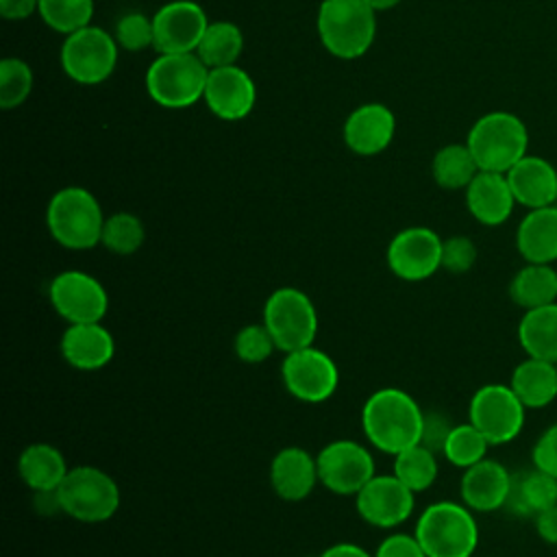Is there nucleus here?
I'll return each mask as SVG.
<instances>
[{"label":"nucleus","instance_id":"nucleus-4","mask_svg":"<svg viewBox=\"0 0 557 557\" xmlns=\"http://www.w3.org/2000/svg\"><path fill=\"white\" fill-rule=\"evenodd\" d=\"M50 237L70 250H89L100 244L104 215L96 196L85 187L59 189L46 209Z\"/></svg>","mask_w":557,"mask_h":557},{"label":"nucleus","instance_id":"nucleus-44","mask_svg":"<svg viewBox=\"0 0 557 557\" xmlns=\"http://www.w3.org/2000/svg\"><path fill=\"white\" fill-rule=\"evenodd\" d=\"M37 4L39 0H0V13L4 20H26Z\"/></svg>","mask_w":557,"mask_h":557},{"label":"nucleus","instance_id":"nucleus-34","mask_svg":"<svg viewBox=\"0 0 557 557\" xmlns=\"http://www.w3.org/2000/svg\"><path fill=\"white\" fill-rule=\"evenodd\" d=\"M487 448H490V442L485 440V435L472 422H461V424H455L453 431L448 433L442 455L446 457L448 463L466 470L479 463L481 459H485Z\"/></svg>","mask_w":557,"mask_h":557},{"label":"nucleus","instance_id":"nucleus-21","mask_svg":"<svg viewBox=\"0 0 557 557\" xmlns=\"http://www.w3.org/2000/svg\"><path fill=\"white\" fill-rule=\"evenodd\" d=\"M394 131V113L381 102H368L348 115L344 124V141L355 154L372 157L389 146Z\"/></svg>","mask_w":557,"mask_h":557},{"label":"nucleus","instance_id":"nucleus-8","mask_svg":"<svg viewBox=\"0 0 557 557\" xmlns=\"http://www.w3.org/2000/svg\"><path fill=\"white\" fill-rule=\"evenodd\" d=\"M261 322L281 352L311 346L318 335V311L313 300L298 287L274 289L263 305Z\"/></svg>","mask_w":557,"mask_h":557},{"label":"nucleus","instance_id":"nucleus-30","mask_svg":"<svg viewBox=\"0 0 557 557\" xmlns=\"http://www.w3.org/2000/svg\"><path fill=\"white\" fill-rule=\"evenodd\" d=\"M244 50V35L242 30L231 24V22H209L196 54L202 59V63L213 70V67H224V65H235Z\"/></svg>","mask_w":557,"mask_h":557},{"label":"nucleus","instance_id":"nucleus-11","mask_svg":"<svg viewBox=\"0 0 557 557\" xmlns=\"http://www.w3.org/2000/svg\"><path fill=\"white\" fill-rule=\"evenodd\" d=\"M117 63V41L98 26H85L65 37L61 46L63 72L81 85H98Z\"/></svg>","mask_w":557,"mask_h":557},{"label":"nucleus","instance_id":"nucleus-46","mask_svg":"<svg viewBox=\"0 0 557 557\" xmlns=\"http://www.w3.org/2000/svg\"><path fill=\"white\" fill-rule=\"evenodd\" d=\"M374 11H385V9H392L396 7L400 0H366Z\"/></svg>","mask_w":557,"mask_h":557},{"label":"nucleus","instance_id":"nucleus-19","mask_svg":"<svg viewBox=\"0 0 557 557\" xmlns=\"http://www.w3.org/2000/svg\"><path fill=\"white\" fill-rule=\"evenodd\" d=\"M59 350L67 366L83 372H94L113 359L115 339L102 322L67 324L61 335Z\"/></svg>","mask_w":557,"mask_h":557},{"label":"nucleus","instance_id":"nucleus-10","mask_svg":"<svg viewBox=\"0 0 557 557\" xmlns=\"http://www.w3.org/2000/svg\"><path fill=\"white\" fill-rule=\"evenodd\" d=\"M281 379L289 396L300 403H324L339 385L337 363L322 348L305 346L285 352L281 363Z\"/></svg>","mask_w":557,"mask_h":557},{"label":"nucleus","instance_id":"nucleus-3","mask_svg":"<svg viewBox=\"0 0 557 557\" xmlns=\"http://www.w3.org/2000/svg\"><path fill=\"white\" fill-rule=\"evenodd\" d=\"M466 144L479 170L505 174L529 154V128L516 113L490 111L472 124Z\"/></svg>","mask_w":557,"mask_h":557},{"label":"nucleus","instance_id":"nucleus-17","mask_svg":"<svg viewBox=\"0 0 557 557\" xmlns=\"http://www.w3.org/2000/svg\"><path fill=\"white\" fill-rule=\"evenodd\" d=\"M202 98L213 115L226 122H235L252 111L257 89L246 70L237 65H224L209 70Z\"/></svg>","mask_w":557,"mask_h":557},{"label":"nucleus","instance_id":"nucleus-31","mask_svg":"<svg viewBox=\"0 0 557 557\" xmlns=\"http://www.w3.org/2000/svg\"><path fill=\"white\" fill-rule=\"evenodd\" d=\"M433 178L444 189H466L479 174V165L468 144H448L437 150L431 163Z\"/></svg>","mask_w":557,"mask_h":557},{"label":"nucleus","instance_id":"nucleus-28","mask_svg":"<svg viewBox=\"0 0 557 557\" xmlns=\"http://www.w3.org/2000/svg\"><path fill=\"white\" fill-rule=\"evenodd\" d=\"M509 298L524 311L557 302V270L550 263H524L509 281Z\"/></svg>","mask_w":557,"mask_h":557},{"label":"nucleus","instance_id":"nucleus-2","mask_svg":"<svg viewBox=\"0 0 557 557\" xmlns=\"http://www.w3.org/2000/svg\"><path fill=\"white\" fill-rule=\"evenodd\" d=\"M413 535L426 557H472L479 546L474 511L453 500H437L424 507Z\"/></svg>","mask_w":557,"mask_h":557},{"label":"nucleus","instance_id":"nucleus-25","mask_svg":"<svg viewBox=\"0 0 557 557\" xmlns=\"http://www.w3.org/2000/svg\"><path fill=\"white\" fill-rule=\"evenodd\" d=\"M67 470L63 453L48 442L28 444L17 457V474L33 494L57 492Z\"/></svg>","mask_w":557,"mask_h":557},{"label":"nucleus","instance_id":"nucleus-42","mask_svg":"<svg viewBox=\"0 0 557 557\" xmlns=\"http://www.w3.org/2000/svg\"><path fill=\"white\" fill-rule=\"evenodd\" d=\"M374 557H426L416 535L409 533H389L381 540L374 550Z\"/></svg>","mask_w":557,"mask_h":557},{"label":"nucleus","instance_id":"nucleus-5","mask_svg":"<svg viewBox=\"0 0 557 557\" xmlns=\"http://www.w3.org/2000/svg\"><path fill=\"white\" fill-rule=\"evenodd\" d=\"M54 496L61 513L87 524L113 518L122 500L115 479L96 466L70 468Z\"/></svg>","mask_w":557,"mask_h":557},{"label":"nucleus","instance_id":"nucleus-1","mask_svg":"<svg viewBox=\"0 0 557 557\" xmlns=\"http://www.w3.org/2000/svg\"><path fill=\"white\" fill-rule=\"evenodd\" d=\"M424 411L418 400L400 387L372 392L361 407V429L366 440L387 455L420 444Z\"/></svg>","mask_w":557,"mask_h":557},{"label":"nucleus","instance_id":"nucleus-13","mask_svg":"<svg viewBox=\"0 0 557 557\" xmlns=\"http://www.w3.org/2000/svg\"><path fill=\"white\" fill-rule=\"evenodd\" d=\"M320 483L337 496H355L374 474L372 453L355 440H333L315 455Z\"/></svg>","mask_w":557,"mask_h":557},{"label":"nucleus","instance_id":"nucleus-36","mask_svg":"<svg viewBox=\"0 0 557 557\" xmlns=\"http://www.w3.org/2000/svg\"><path fill=\"white\" fill-rule=\"evenodd\" d=\"M33 87L30 67L15 57H7L0 61V107L15 109L20 107Z\"/></svg>","mask_w":557,"mask_h":557},{"label":"nucleus","instance_id":"nucleus-27","mask_svg":"<svg viewBox=\"0 0 557 557\" xmlns=\"http://www.w3.org/2000/svg\"><path fill=\"white\" fill-rule=\"evenodd\" d=\"M509 387L527 409H542L557 398V366L527 357L513 368Z\"/></svg>","mask_w":557,"mask_h":557},{"label":"nucleus","instance_id":"nucleus-33","mask_svg":"<svg viewBox=\"0 0 557 557\" xmlns=\"http://www.w3.org/2000/svg\"><path fill=\"white\" fill-rule=\"evenodd\" d=\"M144 239H146V228H144V222L135 213L117 211V213H111L109 218H104L100 244L109 252L128 257L141 248Z\"/></svg>","mask_w":557,"mask_h":557},{"label":"nucleus","instance_id":"nucleus-14","mask_svg":"<svg viewBox=\"0 0 557 557\" xmlns=\"http://www.w3.org/2000/svg\"><path fill=\"white\" fill-rule=\"evenodd\" d=\"M442 242L444 239L426 226L403 228L387 246V268L400 281H426L442 270Z\"/></svg>","mask_w":557,"mask_h":557},{"label":"nucleus","instance_id":"nucleus-38","mask_svg":"<svg viewBox=\"0 0 557 557\" xmlns=\"http://www.w3.org/2000/svg\"><path fill=\"white\" fill-rule=\"evenodd\" d=\"M115 41L128 52L144 50L154 44V26L152 17L144 13H126L115 24Z\"/></svg>","mask_w":557,"mask_h":557},{"label":"nucleus","instance_id":"nucleus-24","mask_svg":"<svg viewBox=\"0 0 557 557\" xmlns=\"http://www.w3.org/2000/svg\"><path fill=\"white\" fill-rule=\"evenodd\" d=\"M516 248L527 263L557 261V205L527 211L516 228Z\"/></svg>","mask_w":557,"mask_h":557},{"label":"nucleus","instance_id":"nucleus-47","mask_svg":"<svg viewBox=\"0 0 557 557\" xmlns=\"http://www.w3.org/2000/svg\"><path fill=\"white\" fill-rule=\"evenodd\" d=\"M555 366H557V363H555Z\"/></svg>","mask_w":557,"mask_h":557},{"label":"nucleus","instance_id":"nucleus-40","mask_svg":"<svg viewBox=\"0 0 557 557\" xmlns=\"http://www.w3.org/2000/svg\"><path fill=\"white\" fill-rule=\"evenodd\" d=\"M531 461L535 468L557 479V422L550 424L533 444Z\"/></svg>","mask_w":557,"mask_h":557},{"label":"nucleus","instance_id":"nucleus-18","mask_svg":"<svg viewBox=\"0 0 557 557\" xmlns=\"http://www.w3.org/2000/svg\"><path fill=\"white\" fill-rule=\"evenodd\" d=\"M511 472L496 459H481L479 463L463 470L459 481L461 503L476 511L490 513L496 509H505L509 490H511Z\"/></svg>","mask_w":557,"mask_h":557},{"label":"nucleus","instance_id":"nucleus-9","mask_svg":"<svg viewBox=\"0 0 557 557\" xmlns=\"http://www.w3.org/2000/svg\"><path fill=\"white\" fill-rule=\"evenodd\" d=\"M524 413L527 407L513 394L509 383L481 385L468 405V422L485 435L490 446L513 442L524 426Z\"/></svg>","mask_w":557,"mask_h":557},{"label":"nucleus","instance_id":"nucleus-29","mask_svg":"<svg viewBox=\"0 0 557 557\" xmlns=\"http://www.w3.org/2000/svg\"><path fill=\"white\" fill-rule=\"evenodd\" d=\"M518 342L527 357L557 363V302L524 311L518 324Z\"/></svg>","mask_w":557,"mask_h":557},{"label":"nucleus","instance_id":"nucleus-43","mask_svg":"<svg viewBox=\"0 0 557 557\" xmlns=\"http://www.w3.org/2000/svg\"><path fill=\"white\" fill-rule=\"evenodd\" d=\"M533 524H535V533L540 535L542 542L557 544V505L540 511L533 518Z\"/></svg>","mask_w":557,"mask_h":557},{"label":"nucleus","instance_id":"nucleus-23","mask_svg":"<svg viewBox=\"0 0 557 557\" xmlns=\"http://www.w3.org/2000/svg\"><path fill=\"white\" fill-rule=\"evenodd\" d=\"M516 198L507 183V176L500 172H483L470 181L466 187V207L470 215L483 226H500L511 218Z\"/></svg>","mask_w":557,"mask_h":557},{"label":"nucleus","instance_id":"nucleus-45","mask_svg":"<svg viewBox=\"0 0 557 557\" xmlns=\"http://www.w3.org/2000/svg\"><path fill=\"white\" fill-rule=\"evenodd\" d=\"M320 557H374L372 553H368L363 546L352 544V542H337L331 544L329 548H324L320 553Z\"/></svg>","mask_w":557,"mask_h":557},{"label":"nucleus","instance_id":"nucleus-35","mask_svg":"<svg viewBox=\"0 0 557 557\" xmlns=\"http://www.w3.org/2000/svg\"><path fill=\"white\" fill-rule=\"evenodd\" d=\"M37 11L52 30L72 35L74 30L89 26L94 0H39Z\"/></svg>","mask_w":557,"mask_h":557},{"label":"nucleus","instance_id":"nucleus-22","mask_svg":"<svg viewBox=\"0 0 557 557\" xmlns=\"http://www.w3.org/2000/svg\"><path fill=\"white\" fill-rule=\"evenodd\" d=\"M505 176L518 205L527 209L557 205V168L548 159L527 154Z\"/></svg>","mask_w":557,"mask_h":557},{"label":"nucleus","instance_id":"nucleus-20","mask_svg":"<svg viewBox=\"0 0 557 557\" xmlns=\"http://www.w3.org/2000/svg\"><path fill=\"white\" fill-rule=\"evenodd\" d=\"M318 483V461L309 450L300 446H285L272 457L270 485L281 500L300 503Z\"/></svg>","mask_w":557,"mask_h":557},{"label":"nucleus","instance_id":"nucleus-39","mask_svg":"<svg viewBox=\"0 0 557 557\" xmlns=\"http://www.w3.org/2000/svg\"><path fill=\"white\" fill-rule=\"evenodd\" d=\"M479 250L466 235H453L442 242V270L450 274H466L476 263Z\"/></svg>","mask_w":557,"mask_h":557},{"label":"nucleus","instance_id":"nucleus-37","mask_svg":"<svg viewBox=\"0 0 557 557\" xmlns=\"http://www.w3.org/2000/svg\"><path fill=\"white\" fill-rule=\"evenodd\" d=\"M233 350H235L237 359L244 361V363H263L278 348H276L270 331L265 329V324L263 322H252V324L242 326L235 333Z\"/></svg>","mask_w":557,"mask_h":557},{"label":"nucleus","instance_id":"nucleus-32","mask_svg":"<svg viewBox=\"0 0 557 557\" xmlns=\"http://www.w3.org/2000/svg\"><path fill=\"white\" fill-rule=\"evenodd\" d=\"M437 453L422 444L409 446L394 455L392 474L400 479V483H405L413 494L429 490L437 479Z\"/></svg>","mask_w":557,"mask_h":557},{"label":"nucleus","instance_id":"nucleus-12","mask_svg":"<svg viewBox=\"0 0 557 557\" xmlns=\"http://www.w3.org/2000/svg\"><path fill=\"white\" fill-rule=\"evenodd\" d=\"M48 300L67 324L102 322L109 311V294L104 285L83 270H63L54 274L48 283Z\"/></svg>","mask_w":557,"mask_h":557},{"label":"nucleus","instance_id":"nucleus-6","mask_svg":"<svg viewBox=\"0 0 557 557\" xmlns=\"http://www.w3.org/2000/svg\"><path fill=\"white\" fill-rule=\"evenodd\" d=\"M318 33L333 57L357 59L374 41V9L366 0H322Z\"/></svg>","mask_w":557,"mask_h":557},{"label":"nucleus","instance_id":"nucleus-15","mask_svg":"<svg viewBox=\"0 0 557 557\" xmlns=\"http://www.w3.org/2000/svg\"><path fill=\"white\" fill-rule=\"evenodd\" d=\"M416 505V494L394 474H374L357 494L355 509L363 522L376 529H396Z\"/></svg>","mask_w":557,"mask_h":557},{"label":"nucleus","instance_id":"nucleus-16","mask_svg":"<svg viewBox=\"0 0 557 557\" xmlns=\"http://www.w3.org/2000/svg\"><path fill=\"white\" fill-rule=\"evenodd\" d=\"M154 48L159 54L196 52L209 20L200 4L191 0H174L163 4L154 17Z\"/></svg>","mask_w":557,"mask_h":557},{"label":"nucleus","instance_id":"nucleus-26","mask_svg":"<svg viewBox=\"0 0 557 557\" xmlns=\"http://www.w3.org/2000/svg\"><path fill=\"white\" fill-rule=\"evenodd\" d=\"M557 505V479L540 468L522 470L511 476V490L505 509L518 518H535L540 511Z\"/></svg>","mask_w":557,"mask_h":557},{"label":"nucleus","instance_id":"nucleus-41","mask_svg":"<svg viewBox=\"0 0 557 557\" xmlns=\"http://www.w3.org/2000/svg\"><path fill=\"white\" fill-rule=\"evenodd\" d=\"M453 426L455 424L442 411H424V424H422V440H420V444L431 448L433 453H442V448H444Z\"/></svg>","mask_w":557,"mask_h":557},{"label":"nucleus","instance_id":"nucleus-7","mask_svg":"<svg viewBox=\"0 0 557 557\" xmlns=\"http://www.w3.org/2000/svg\"><path fill=\"white\" fill-rule=\"evenodd\" d=\"M207 78L209 67L198 54H159L146 72V89L165 109H187L205 96Z\"/></svg>","mask_w":557,"mask_h":557}]
</instances>
